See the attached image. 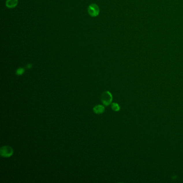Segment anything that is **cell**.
I'll use <instances>...</instances> for the list:
<instances>
[{"mask_svg": "<svg viewBox=\"0 0 183 183\" xmlns=\"http://www.w3.org/2000/svg\"><path fill=\"white\" fill-rule=\"evenodd\" d=\"M88 12L89 14L92 17H97L99 15L100 10L97 4L92 3L89 5Z\"/></svg>", "mask_w": 183, "mask_h": 183, "instance_id": "3957f363", "label": "cell"}, {"mask_svg": "<svg viewBox=\"0 0 183 183\" xmlns=\"http://www.w3.org/2000/svg\"><path fill=\"white\" fill-rule=\"evenodd\" d=\"M111 108L114 111H118L120 110V107L117 103H113L111 105Z\"/></svg>", "mask_w": 183, "mask_h": 183, "instance_id": "8992f818", "label": "cell"}, {"mask_svg": "<svg viewBox=\"0 0 183 183\" xmlns=\"http://www.w3.org/2000/svg\"><path fill=\"white\" fill-rule=\"evenodd\" d=\"M113 99L112 95L111 92L109 91L104 92L101 95V100L103 105L107 107L110 105L112 103Z\"/></svg>", "mask_w": 183, "mask_h": 183, "instance_id": "6da1fadb", "label": "cell"}, {"mask_svg": "<svg viewBox=\"0 0 183 183\" xmlns=\"http://www.w3.org/2000/svg\"><path fill=\"white\" fill-rule=\"evenodd\" d=\"M14 154V150L12 147L9 145H4L0 149V155L3 157H10Z\"/></svg>", "mask_w": 183, "mask_h": 183, "instance_id": "7a4b0ae2", "label": "cell"}, {"mask_svg": "<svg viewBox=\"0 0 183 183\" xmlns=\"http://www.w3.org/2000/svg\"><path fill=\"white\" fill-rule=\"evenodd\" d=\"M24 72H25V69L24 68H19L16 70V74L18 76H20L23 75Z\"/></svg>", "mask_w": 183, "mask_h": 183, "instance_id": "52a82bcc", "label": "cell"}, {"mask_svg": "<svg viewBox=\"0 0 183 183\" xmlns=\"http://www.w3.org/2000/svg\"><path fill=\"white\" fill-rule=\"evenodd\" d=\"M32 65L31 64H29L27 65L26 68L27 69H30L32 68Z\"/></svg>", "mask_w": 183, "mask_h": 183, "instance_id": "ba28073f", "label": "cell"}, {"mask_svg": "<svg viewBox=\"0 0 183 183\" xmlns=\"http://www.w3.org/2000/svg\"><path fill=\"white\" fill-rule=\"evenodd\" d=\"M93 111L97 115H100L105 111V107L102 105H97L94 107Z\"/></svg>", "mask_w": 183, "mask_h": 183, "instance_id": "277c9868", "label": "cell"}, {"mask_svg": "<svg viewBox=\"0 0 183 183\" xmlns=\"http://www.w3.org/2000/svg\"><path fill=\"white\" fill-rule=\"evenodd\" d=\"M18 0H7L5 2V5L7 8L12 9L15 8L18 4Z\"/></svg>", "mask_w": 183, "mask_h": 183, "instance_id": "5b68a950", "label": "cell"}]
</instances>
